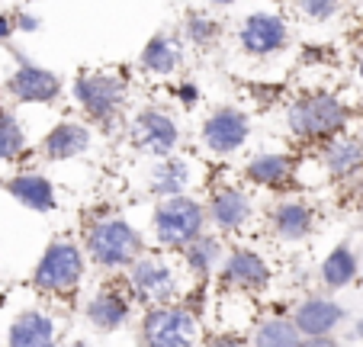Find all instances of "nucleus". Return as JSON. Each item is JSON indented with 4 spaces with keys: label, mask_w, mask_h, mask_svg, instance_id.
I'll list each match as a JSON object with an SVG mask.
<instances>
[{
    "label": "nucleus",
    "mask_w": 363,
    "mask_h": 347,
    "mask_svg": "<svg viewBox=\"0 0 363 347\" xmlns=\"http://www.w3.org/2000/svg\"><path fill=\"white\" fill-rule=\"evenodd\" d=\"M81 245L96 273L123 277L151 248V238L132 219L116 216V212H94L81 225Z\"/></svg>",
    "instance_id": "f257e3e1"
},
{
    "label": "nucleus",
    "mask_w": 363,
    "mask_h": 347,
    "mask_svg": "<svg viewBox=\"0 0 363 347\" xmlns=\"http://www.w3.org/2000/svg\"><path fill=\"white\" fill-rule=\"evenodd\" d=\"M283 123H286V132L293 142L306 145V148H318L328 138L350 132L354 106L337 90H328V87L299 90L283 106Z\"/></svg>",
    "instance_id": "f03ea898"
},
{
    "label": "nucleus",
    "mask_w": 363,
    "mask_h": 347,
    "mask_svg": "<svg viewBox=\"0 0 363 347\" xmlns=\"http://www.w3.org/2000/svg\"><path fill=\"white\" fill-rule=\"evenodd\" d=\"M68 97L96 132H103V136L125 132L132 84L119 71H110V68L77 71L68 84Z\"/></svg>",
    "instance_id": "7ed1b4c3"
},
{
    "label": "nucleus",
    "mask_w": 363,
    "mask_h": 347,
    "mask_svg": "<svg viewBox=\"0 0 363 347\" xmlns=\"http://www.w3.org/2000/svg\"><path fill=\"white\" fill-rule=\"evenodd\" d=\"M90 258L84 251L81 238H52L45 248H42L39 260L33 264V273H29V286L42 299L52 302H71L74 296L84 293L90 277Z\"/></svg>",
    "instance_id": "20e7f679"
},
{
    "label": "nucleus",
    "mask_w": 363,
    "mask_h": 347,
    "mask_svg": "<svg viewBox=\"0 0 363 347\" xmlns=\"http://www.w3.org/2000/svg\"><path fill=\"white\" fill-rule=\"evenodd\" d=\"M132 299L138 306H164V302H180L190 290V277L180 267V258L161 248H148L129 270L123 273Z\"/></svg>",
    "instance_id": "39448f33"
},
{
    "label": "nucleus",
    "mask_w": 363,
    "mask_h": 347,
    "mask_svg": "<svg viewBox=\"0 0 363 347\" xmlns=\"http://www.w3.org/2000/svg\"><path fill=\"white\" fill-rule=\"evenodd\" d=\"M209 231V216H206V199L196 193H180V197L155 199L148 216V238L151 248L180 254L193 238Z\"/></svg>",
    "instance_id": "423d86ee"
},
{
    "label": "nucleus",
    "mask_w": 363,
    "mask_h": 347,
    "mask_svg": "<svg viewBox=\"0 0 363 347\" xmlns=\"http://www.w3.org/2000/svg\"><path fill=\"white\" fill-rule=\"evenodd\" d=\"M206 216L209 228L219 231L222 238L241 241L257 228L264 209L257 206L254 187H247L245 180H213L206 193Z\"/></svg>",
    "instance_id": "0eeeda50"
},
{
    "label": "nucleus",
    "mask_w": 363,
    "mask_h": 347,
    "mask_svg": "<svg viewBox=\"0 0 363 347\" xmlns=\"http://www.w3.org/2000/svg\"><path fill=\"white\" fill-rule=\"evenodd\" d=\"M203 334V319L186 302H164V306L138 309V347H199Z\"/></svg>",
    "instance_id": "6e6552de"
},
{
    "label": "nucleus",
    "mask_w": 363,
    "mask_h": 347,
    "mask_svg": "<svg viewBox=\"0 0 363 347\" xmlns=\"http://www.w3.org/2000/svg\"><path fill=\"white\" fill-rule=\"evenodd\" d=\"M277 283V267L264 248L251 245V241H228L225 260L219 267L216 286L219 293H241L251 299H261L274 290Z\"/></svg>",
    "instance_id": "1a4fd4ad"
},
{
    "label": "nucleus",
    "mask_w": 363,
    "mask_h": 347,
    "mask_svg": "<svg viewBox=\"0 0 363 347\" xmlns=\"http://www.w3.org/2000/svg\"><path fill=\"white\" fill-rule=\"evenodd\" d=\"M125 142L145 158H167L184 148V126L161 103H142L125 119Z\"/></svg>",
    "instance_id": "9d476101"
},
{
    "label": "nucleus",
    "mask_w": 363,
    "mask_h": 347,
    "mask_svg": "<svg viewBox=\"0 0 363 347\" xmlns=\"http://www.w3.org/2000/svg\"><path fill=\"white\" fill-rule=\"evenodd\" d=\"M13 55V71L4 77V97H7L13 106H55L65 97L68 84L58 71L45 68V65L33 62L26 52L10 45Z\"/></svg>",
    "instance_id": "9b49d317"
},
{
    "label": "nucleus",
    "mask_w": 363,
    "mask_h": 347,
    "mask_svg": "<svg viewBox=\"0 0 363 347\" xmlns=\"http://www.w3.org/2000/svg\"><path fill=\"white\" fill-rule=\"evenodd\" d=\"M254 138V116L238 103L213 106L199 119V148L216 161L238 158Z\"/></svg>",
    "instance_id": "f8f14e48"
},
{
    "label": "nucleus",
    "mask_w": 363,
    "mask_h": 347,
    "mask_svg": "<svg viewBox=\"0 0 363 347\" xmlns=\"http://www.w3.org/2000/svg\"><path fill=\"white\" fill-rule=\"evenodd\" d=\"M138 309L142 306L132 299L125 280L110 277L81 299V319L96 334H119L129 325H135Z\"/></svg>",
    "instance_id": "ddd939ff"
},
{
    "label": "nucleus",
    "mask_w": 363,
    "mask_h": 347,
    "mask_svg": "<svg viewBox=\"0 0 363 347\" xmlns=\"http://www.w3.org/2000/svg\"><path fill=\"white\" fill-rule=\"evenodd\" d=\"M293 42V23L283 10H251L235 26V45L245 58H277Z\"/></svg>",
    "instance_id": "4468645a"
},
{
    "label": "nucleus",
    "mask_w": 363,
    "mask_h": 347,
    "mask_svg": "<svg viewBox=\"0 0 363 347\" xmlns=\"http://www.w3.org/2000/svg\"><path fill=\"white\" fill-rule=\"evenodd\" d=\"M241 180L254 190H264V193H289L296 190L299 184V155L286 148H261V151H251L241 164Z\"/></svg>",
    "instance_id": "2eb2a0df"
},
{
    "label": "nucleus",
    "mask_w": 363,
    "mask_h": 347,
    "mask_svg": "<svg viewBox=\"0 0 363 347\" xmlns=\"http://www.w3.org/2000/svg\"><path fill=\"white\" fill-rule=\"evenodd\" d=\"M264 225H267L270 238L280 245H302L318 228V206L296 193H280L264 209Z\"/></svg>",
    "instance_id": "dca6fc26"
},
{
    "label": "nucleus",
    "mask_w": 363,
    "mask_h": 347,
    "mask_svg": "<svg viewBox=\"0 0 363 347\" xmlns=\"http://www.w3.org/2000/svg\"><path fill=\"white\" fill-rule=\"evenodd\" d=\"M94 142H96V129L84 116L81 119L65 116V119L52 123L42 132L39 145H35V155L45 164H68V161H77V158H87L94 151Z\"/></svg>",
    "instance_id": "f3484780"
},
{
    "label": "nucleus",
    "mask_w": 363,
    "mask_h": 347,
    "mask_svg": "<svg viewBox=\"0 0 363 347\" xmlns=\"http://www.w3.org/2000/svg\"><path fill=\"white\" fill-rule=\"evenodd\" d=\"M199 167L190 155H174L167 158H155V161L145 167L142 187L151 199H167V197H180V193H193L199 184Z\"/></svg>",
    "instance_id": "a211bd4d"
},
{
    "label": "nucleus",
    "mask_w": 363,
    "mask_h": 347,
    "mask_svg": "<svg viewBox=\"0 0 363 347\" xmlns=\"http://www.w3.org/2000/svg\"><path fill=\"white\" fill-rule=\"evenodd\" d=\"M65 325L52 309L26 306L10 319L4 331V347H62Z\"/></svg>",
    "instance_id": "6ab92c4d"
},
{
    "label": "nucleus",
    "mask_w": 363,
    "mask_h": 347,
    "mask_svg": "<svg viewBox=\"0 0 363 347\" xmlns=\"http://www.w3.org/2000/svg\"><path fill=\"white\" fill-rule=\"evenodd\" d=\"M289 319L302 331V338H318V334H337L347 321V306L335 299V293H308L296 299L289 309Z\"/></svg>",
    "instance_id": "aec40b11"
},
{
    "label": "nucleus",
    "mask_w": 363,
    "mask_h": 347,
    "mask_svg": "<svg viewBox=\"0 0 363 347\" xmlns=\"http://www.w3.org/2000/svg\"><path fill=\"white\" fill-rule=\"evenodd\" d=\"M315 164L331 184H347L363 174V136L344 132L315 148Z\"/></svg>",
    "instance_id": "412c9836"
},
{
    "label": "nucleus",
    "mask_w": 363,
    "mask_h": 347,
    "mask_svg": "<svg viewBox=\"0 0 363 347\" xmlns=\"http://www.w3.org/2000/svg\"><path fill=\"white\" fill-rule=\"evenodd\" d=\"M4 193L35 216H52L58 212V184L42 170H16L4 180Z\"/></svg>",
    "instance_id": "4be33fe9"
},
{
    "label": "nucleus",
    "mask_w": 363,
    "mask_h": 347,
    "mask_svg": "<svg viewBox=\"0 0 363 347\" xmlns=\"http://www.w3.org/2000/svg\"><path fill=\"white\" fill-rule=\"evenodd\" d=\"M186 52H190V45L180 39V33H155L138 52V71L145 77L171 81L186 65Z\"/></svg>",
    "instance_id": "5701e85b"
},
{
    "label": "nucleus",
    "mask_w": 363,
    "mask_h": 347,
    "mask_svg": "<svg viewBox=\"0 0 363 347\" xmlns=\"http://www.w3.org/2000/svg\"><path fill=\"white\" fill-rule=\"evenodd\" d=\"M225 251H228V238H222L219 231H203L199 238H193L184 251L177 254L180 258V267L184 273L190 277V283H216L219 277V267L225 260Z\"/></svg>",
    "instance_id": "b1692460"
},
{
    "label": "nucleus",
    "mask_w": 363,
    "mask_h": 347,
    "mask_svg": "<svg viewBox=\"0 0 363 347\" xmlns=\"http://www.w3.org/2000/svg\"><path fill=\"white\" fill-rule=\"evenodd\" d=\"M357 277H360V254H357V248L347 245V241L335 245L318 260V283H322L328 293L354 286Z\"/></svg>",
    "instance_id": "393cba45"
},
{
    "label": "nucleus",
    "mask_w": 363,
    "mask_h": 347,
    "mask_svg": "<svg viewBox=\"0 0 363 347\" xmlns=\"http://www.w3.org/2000/svg\"><path fill=\"white\" fill-rule=\"evenodd\" d=\"M247 341H251V347H299L302 331L289 319V312L286 315L274 312V315H261L247 328Z\"/></svg>",
    "instance_id": "a878e982"
},
{
    "label": "nucleus",
    "mask_w": 363,
    "mask_h": 347,
    "mask_svg": "<svg viewBox=\"0 0 363 347\" xmlns=\"http://www.w3.org/2000/svg\"><path fill=\"white\" fill-rule=\"evenodd\" d=\"M177 33L190 48L209 52V48H216L222 39V23H219V16L213 13V7H206V10L196 7V10H186V13L180 16Z\"/></svg>",
    "instance_id": "bb28decb"
},
{
    "label": "nucleus",
    "mask_w": 363,
    "mask_h": 347,
    "mask_svg": "<svg viewBox=\"0 0 363 347\" xmlns=\"http://www.w3.org/2000/svg\"><path fill=\"white\" fill-rule=\"evenodd\" d=\"M29 151L33 142L23 116L10 106H0V164H20Z\"/></svg>",
    "instance_id": "cd10ccee"
},
{
    "label": "nucleus",
    "mask_w": 363,
    "mask_h": 347,
    "mask_svg": "<svg viewBox=\"0 0 363 347\" xmlns=\"http://www.w3.org/2000/svg\"><path fill=\"white\" fill-rule=\"evenodd\" d=\"M344 0H293V13L302 23H312V26H325L335 16H341Z\"/></svg>",
    "instance_id": "c85d7f7f"
},
{
    "label": "nucleus",
    "mask_w": 363,
    "mask_h": 347,
    "mask_svg": "<svg viewBox=\"0 0 363 347\" xmlns=\"http://www.w3.org/2000/svg\"><path fill=\"white\" fill-rule=\"evenodd\" d=\"M199 347H251V341H247V331L216 325L213 331H206V334H203Z\"/></svg>",
    "instance_id": "c756f323"
},
{
    "label": "nucleus",
    "mask_w": 363,
    "mask_h": 347,
    "mask_svg": "<svg viewBox=\"0 0 363 347\" xmlns=\"http://www.w3.org/2000/svg\"><path fill=\"white\" fill-rule=\"evenodd\" d=\"M171 97L184 113H193V109L203 103V87H199L196 81H190V77H180V81L171 84Z\"/></svg>",
    "instance_id": "7c9ffc66"
},
{
    "label": "nucleus",
    "mask_w": 363,
    "mask_h": 347,
    "mask_svg": "<svg viewBox=\"0 0 363 347\" xmlns=\"http://www.w3.org/2000/svg\"><path fill=\"white\" fill-rule=\"evenodd\" d=\"M13 20H16V33L20 35H35L42 29V16L33 13V10H26V7H16Z\"/></svg>",
    "instance_id": "2f4dec72"
},
{
    "label": "nucleus",
    "mask_w": 363,
    "mask_h": 347,
    "mask_svg": "<svg viewBox=\"0 0 363 347\" xmlns=\"http://www.w3.org/2000/svg\"><path fill=\"white\" fill-rule=\"evenodd\" d=\"M16 35V20L13 13H7V10H0V45H10Z\"/></svg>",
    "instance_id": "473e14b6"
},
{
    "label": "nucleus",
    "mask_w": 363,
    "mask_h": 347,
    "mask_svg": "<svg viewBox=\"0 0 363 347\" xmlns=\"http://www.w3.org/2000/svg\"><path fill=\"white\" fill-rule=\"evenodd\" d=\"M299 347H344L337 334H318V338H302Z\"/></svg>",
    "instance_id": "72a5a7b5"
},
{
    "label": "nucleus",
    "mask_w": 363,
    "mask_h": 347,
    "mask_svg": "<svg viewBox=\"0 0 363 347\" xmlns=\"http://www.w3.org/2000/svg\"><path fill=\"white\" fill-rule=\"evenodd\" d=\"M62 347H96L90 338H84V334H77V338H68Z\"/></svg>",
    "instance_id": "f704fd0d"
},
{
    "label": "nucleus",
    "mask_w": 363,
    "mask_h": 347,
    "mask_svg": "<svg viewBox=\"0 0 363 347\" xmlns=\"http://www.w3.org/2000/svg\"><path fill=\"white\" fill-rule=\"evenodd\" d=\"M206 4H209L213 10H232L238 0H206Z\"/></svg>",
    "instance_id": "c9c22d12"
},
{
    "label": "nucleus",
    "mask_w": 363,
    "mask_h": 347,
    "mask_svg": "<svg viewBox=\"0 0 363 347\" xmlns=\"http://www.w3.org/2000/svg\"><path fill=\"white\" fill-rule=\"evenodd\" d=\"M354 338H357V341H360V344H363V315H360V319L354 321Z\"/></svg>",
    "instance_id": "e433bc0d"
},
{
    "label": "nucleus",
    "mask_w": 363,
    "mask_h": 347,
    "mask_svg": "<svg viewBox=\"0 0 363 347\" xmlns=\"http://www.w3.org/2000/svg\"><path fill=\"white\" fill-rule=\"evenodd\" d=\"M357 81L363 84V55H360V58H357Z\"/></svg>",
    "instance_id": "4c0bfd02"
},
{
    "label": "nucleus",
    "mask_w": 363,
    "mask_h": 347,
    "mask_svg": "<svg viewBox=\"0 0 363 347\" xmlns=\"http://www.w3.org/2000/svg\"><path fill=\"white\" fill-rule=\"evenodd\" d=\"M261 4H283V0H261Z\"/></svg>",
    "instance_id": "58836bf2"
}]
</instances>
